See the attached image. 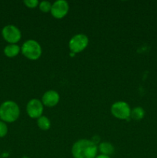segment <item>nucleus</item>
I'll return each instance as SVG.
<instances>
[{"mask_svg": "<svg viewBox=\"0 0 157 158\" xmlns=\"http://www.w3.org/2000/svg\"><path fill=\"white\" fill-rule=\"evenodd\" d=\"M89 44V38L83 33L76 34L70 39L69 42V48L73 53L81 52L86 49Z\"/></svg>", "mask_w": 157, "mask_h": 158, "instance_id": "obj_4", "label": "nucleus"}, {"mask_svg": "<svg viewBox=\"0 0 157 158\" xmlns=\"http://www.w3.org/2000/svg\"><path fill=\"white\" fill-rule=\"evenodd\" d=\"M21 51L23 56L30 60H38L42 53L41 45L34 40H26L22 46Z\"/></svg>", "mask_w": 157, "mask_h": 158, "instance_id": "obj_3", "label": "nucleus"}, {"mask_svg": "<svg viewBox=\"0 0 157 158\" xmlns=\"http://www.w3.org/2000/svg\"><path fill=\"white\" fill-rule=\"evenodd\" d=\"M20 51H21V48L17 44H9L5 47L4 53L7 57L13 58L18 55Z\"/></svg>", "mask_w": 157, "mask_h": 158, "instance_id": "obj_11", "label": "nucleus"}, {"mask_svg": "<svg viewBox=\"0 0 157 158\" xmlns=\"http://www.w3.org/2000/svg\"><path fill=\"white\" fill-rule=\"evenodd\" d=\"M95 158H111L109 156L107 155H103V154H99V155H97Z\"/></svg>", "mask_w": 157, "mask_h": 158, "instance_id": "obj_17", "label": "nucleus"}, {"mask_svg": "<svg viewBox=\"0 0 157 158\" xmlns=\"http://www.w3.org/2000/svg\"><path fill=\"white\" fill-rule=\"evenodd\" d=\"M98 151H99L101 154H103V155L110 156L114 153L115 148L112 143L106 141L99 143V145L98 146Z\"/></svg>", "mask_w": 157, "mask_h": 158, "instance_id": "obj_10", "label": "nucleus"}, {"mask_svg": "<svg viewBox=\"0 0 157 158\" xmlns=\"http://www.w3.org/2000/svg\"><path fill=\"white\" fill-rule=\"evenodd\" d=\"M38 9L41 12L46 13V12H51V9H52V4L48 1H42L38 4Z\"/></svg>", "mask_w": 157, "mask_h": 158, "instance_id": "obj_14", "label": "nucleus"}, {"mask_svg": "<svg viewBox=\"0 0 157 158\" xmlns=\"http://www.w3.org/2000/svg\"><path fill=\"white\" fill-rule=\"evenodd\" d=\"M112 116L119 120H127L130 117L131 108L125 101H117L111 106Z\"/></svg>", "mask_w": 157, "mask_h": 158, "instance_id": "obj_5", "label": "nucleus"}, {"mask_svg": "<svg viewBox=\"0 0 157 158\" xmlns=\"http://www.w3.org/2000/svg\"><path fill=\"white\" fill-rule=\"evenodd\" d=\"M98 153V147L92 140L81 139L75 142L72 148L74 158H95Z\"/></svg>", "mask_w": 157, "mask_h": 158, "instance_id": "obj_1", "label": "nucleus"}, {"mask_svg": "<svg viewBox=\"0 0 157 158\" xmlns=\"http://www.w3.org/2000/svg\"><path fill=\"white\" fill-rule=\"evenodd\" d=\"M145 114H146V112L143 107L136 106V107L131 110L130 117L135 120H140L143 119V117H145Z\"/></svg>", "mask_w": 157, "mask_h": 158, "instance_id": "obj_12", "label": "nucleus"}, {"mask_svg": "<svg viewBox=\"0 0 157 158\" xmlns=\"http://www.w3.org/2000/svg\"><path fill=\"white\" fill-rule=\"evenodd\" d=\"M22 158H29V157H22Z\"/></svg>", "mask_w": 157, "mask_h": 158, "instance_id": "obj_19", "label": "nucleus"}, {"mask_svg": "<svg viewBox=\"0 0 157 158\" xmlns=\"http://www.w3.org/2000/svg\"><path fill=\"white\" fill-rule=\"evenodd\" d=\"M70 56H75V53H73V52H70Z\"/></svg>", "mask_w": 157, "mask_h": 158, "instance_id": "obj_18", "label": "nucleus"}, {"mask_svg": "<svg viewBox=\"0 0 157 158\" xmlns=\"http://www.w3.org/2000/svg\"><path fill=\"white\" fill-rule=\"evenodd\" d=\"M44 105L38 99H32L26 105V113L32 119H38L42 116Z\"/></svg>", "mask_w": 157, "mask_h": 158, "instance_id": "obj_7", "label": "nucleus"}, {"mask_svg": "<svg viewBox=\"0 0 157 158\" xmlns=\"http://www.w3.org/2000/svg\"><path fill=\"white\" fill-rule=\"evenodd\" d=\"M60 100V96L58 93L55 90H48L44 93L42 98V103L44 106L48 107H53L56 106Z\"/></svg>", "mask_w": 157, "mask_h": 158, "instance_id": "obj_9", "label": "nucleus"}, {"mask_svg": "<svg viewBox=\"0 0 157 158\" xmlns=\"http://www.w3.org/2000/svg\"><path fill=\"white\" fill-rule=\"evenodd\" d=\"M37 125L42 131H48L51 127L50 120L46 116H41L37 119Z\"/></svg>", "mask_w": 157, "mask_h": 158, "instance_id": "obj_13", "label": "nucleus"}, {"mask_svg": "<svg viewBox=\"0 0 157 158\" xmlns=\"http://www.w3.org/2000/svg\"><path fill=\"white\" fill-rule=\"evenodd\" d=\"M20 115L18 105L12 100H7L0 106V119L5 123H12L18 120Z\"/></svg>", "mask_w": 157, "mask_h": 158, "instance_id": "obj_2", "label": "nucleus"}, {"mask_svg": "<svg viewBox=\"0 0 157 158\" xmlns=\"http://www.w3.org/2000/svg\"><path fill=\"white\" fill-rule=\"evenodd\" d=\"M3 39L10 44H15L22 38L21 31L14 25H7L2 30Z\"/></svg>", "mask_w": 157, "mask_h": 158, "instance_id": "obj_6", "label": "nucleus"}, {"mask_svg": "<svg viewBox=\"0 0 157 158\" xmlns=\"http://www.w3.org/2000/svg\"><path fill=\"white\" fill-rule=\"evenodd\" d=\"M24 4L26 5V7L29 8V9H35V8L38 7L39 2L38 0H25Z\"/></svg>", "mask_w": 157, "mask_h": 158, "instance_id": "obj_15", "label": "nucleus"}, {"mask_svg": "<svg viewBox=\"0 0 157 158\" xmlns=\"http://www.w3.org/2000/svg\"><path fill=\"white\" fill-rule=\"evenodd\" d=\"M8 133V127L5 122L0 120V137H4Z\"/></svg>", "mask_w": 157, "mask_h": 158, "instance_id": "obj_16", "label": "nucleus"}, {"mask_svg": "<svg viewBox=\"0 0 157 158\" xmlns=\"http://www.w3.org/2000/svg\"><path fill=\"white\" fill-rule=\"evenodd\" d=\"M69 6L66 0H57L52 4L51 14L52 16L57 19H60L66 16L68 14Z\"/></svg>", "mask_w": 157, "mask_h": 158, "instance_id": "obj_8", "label": "nucleus"}]
</instances>
